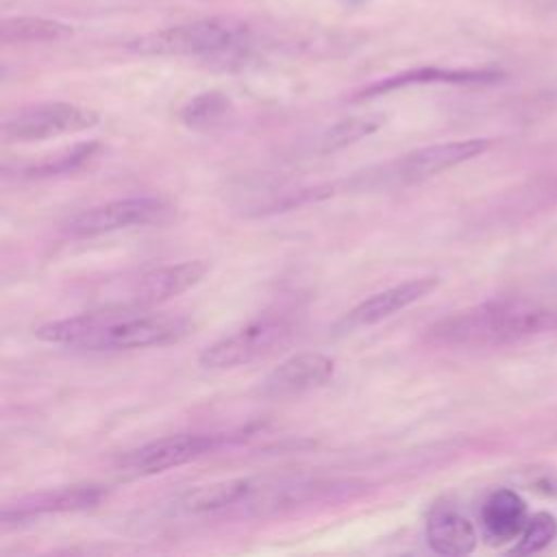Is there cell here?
I'll return each mask as SVG.
<instances>
[{
  "instance_id": "cell-15",
  "label": "cell",
  "mask_w": 557,
  "mask_h": 557,
  "mask_svg": "<svg viewBox=\"0 0 557 557\" xmlns=\"http://www.w3.org/2000/svg\"><path fill=\"white\" fill-rule=\"evenodd\" d=\"M529 522V509L524 498L513 490L492 492L481 507V529L487 542L505 544L520 537Z\"/></svg>"
},
{
  "instance_id": "cell-13",
  "label": "cell",
  "mask_w": 557,
  "mask_h": 557,
  "mask_svg": "<svg viewBox=\"0 0 557 557\" xmlns=\"http://www.w3.org/2000/svg\"><path fill=\"white\" fill-rule=\"evenodd\" d=\"M437 285H440L437 276H420V278H409V281H403L398 285H392L383 292H376V294L368 296L359 305H355L339 320L337 326L344 329V331L372 326V324H376L385 318H392L394 313L407 309L409 305L418 302L420 298L429 296Z\"/></svg>"
},
{
  "instance_id": "cell-1",
  "label": "cell",
  "mask_w": 557,
  "mask_h": 557,
  "mask_svg": "<svg viewBox=\"0 0 557 557\" xmlns=\"http://www.w3.org/2000/svg\"><path fill=\"white\" fill-rule=\"evenodd\" d=\"M187 331L189 320L183 315L152 311L150 307L122 305L46 322L35 329V337L78 350L117 352L168 346L185 337Z\"/></svg>"
},
{
  "instance_id": "cell-12",
  "label": "cell",
  "mask_w": 557,
  "mask_h": 557,
  "mask_svg": "<svg viewBox=\"0 0 557 557\" xmlns=\"http://www.w3.org/2000/svg\"><path fill=\"white\" fill-rule=\"evenodd\" d=\"M209 272V261L189 259L181 263H168L159 268H150L141 272L131 287V305L137 307H154L165 302L194 285H198Z\"/></svg>"
},
{
  "instance_id": "cell-7",
  "label": "cell",
  "mask_w": 557,
  "mask_h": 557,
  "mask_svg": "<svg viewBox=\"0 0 557 557\" xmlns=\"http://www.w3.org/2000/svg\"><path fill=\"white\" fill-rule=\"evenodd\" d=\"M226 442L220 433H181L168 435L148 444H141L133 450H126L117 457L115 470L122 476H150L183 463H189L207 453L218 450Z\"/></svg>"
},
{
  "instance_id": "cell-16",
  "label": "cell",
  "mask_w": 557,
  "mask_h": 557,
  "mask_svg": "<svg viewBox=\"0 0 557 557\" xmlns=\"http://www.w3.org/2000/svg\"><path fill=\"white\" fill-rule=\"evenodd\" d=\"M474 524L455 507L437 505L426 518V542L437 555L461 557L476 548Z\"/></svg>"
},
{
  "instance_id": "cell-8",
  "label": "cell",
  "mask_w": 557,
  "mask_h": 557,
  "mask_svg": "<svg viewBox=\"0 0 557 557\" xmlns=\"http://www.w3.org/2000/svg\"><path fill=\"white\" fill-rule=\"evenodd\" d=\"M172 213V205L163 198L154 196H133V198H120L104 205L89 207L76 215H72L63 231L72 237H96L107 235L115 231L159 224L168 220Z\"/></svg>"
},
{
  "instance_id": "cell-9",
  "label": "cell",
  "mask_w": 557,
  "mask_h": 557,
  "mask_svg": "<svg viewBox=\"0 0 557 557\" xmlns=\"http://www.w3.org/2000/svg\"><path fill=\"white\" fill-rule=\"evenodd\" d=\"M109 496V490L100 483H81L67 485L57 490H44L37 494H28L15 503H9L2 509V522H22L33 520L39 516L50 513H67V511H83L100 505Z\"/></svg>"
},
{
  "instance_id": "cell-2",
  "label": "cell",
  "mask_w": 557,
  "mask_h": 557,
  "mask_svg": "<svg viewBox=\"0 0 557 557\" xmlns=\"http://www.w3.org/2000/svg\"><path fill=\"white\" fill-rule=\"evenodd\" d=\"M557 331V311L527 298H496L442 318L429 339L448 348H494Z\"/></svg>"
},
{
  "instance_id": "cell-17",
  "label": "cell",
  "mask_w": 557,
  "mask_h": 557,
  "mask_svg": "<svg viewBox=\"0 0 557 557\" xmlns=\"http://www.w3.org/2000/svg\"><path fill=\"white\" fill-rule=\"evenodd\" d=\"M74 35L72 24L41 15H11L0 22L4 44H54Z\"/></svg>"
},
{
  "instance_id": "cell-6",
  "label": "cell",
  "mask_w": 557,
  "mask_h": 557,
  "mask_svg": "<svg viewBox=\"0 0 557 557\" xmlns=\"http://www.w3.org/2000/svg\"><path fill=\"white\" fill-rule=\"evenodd\" d=\"M96 124L98 113L94 109L63 100L37 102L13 111L2 122V139L7 144L44 141L59 135L81 133Z\"/></svg>"
},
{
  "instance_id": "cell-3",
  "label": "cell",
  "mask_w": 557,
  "mask_h": 557,
  "mask_svg": "<svg viewBox=\"0 0 557 557\" xmlns=\"http://www.w3.org/2000/svg\"><path fill=\"white\" fill-rule=\"evenodd\" d=\"M252 46V26L235 15H209L139 35L126 48L141 57H198L233 61Z\"/></svg>"
},
{
  "instance_id": "cell-22",
  "label": "cell",
  "mask_w": 557,
  "mask_h": 557,
  "mask_svg": "<svg viewBox=\"0 0 557 557\" xmlns=\"http://www.w3.org/2000/svg\"><path fill=\"white\" fill-rule=\"evenodd\" d=\"M346 7H359V4H366V2H370V0H342Z\"/></svg>"
},
{
  "instance_id": "cell-20",
  "label": "cell",
  "mask_w": 557,
  "mask_h": 557,
  "mask_svg": "<svg viewBox=\"0 0 557 557\" xmlns=\"http://www.w3.org/2000/svg\"><path fill=\"white\" fill-rule=\"evenodd\" d=\"M100 148L102 146L98 141H81V144H74L72 148H65L57 154L44 157L41 161L33 163V165H26L22 172L28 178H48V176L70 174V172L85 168L91 159H96Z\"/></svg>"
},
{
  "instance_id": "cell-14",
  "label": "cell",
  "mask_w": 557,
  "mask_h": 557,
  "mask_svg": "<svg viewBox=\"0 0 557 557\" xmlns=\"http://www.w3.org/2000/svg\"><path fill=\"white\" fill-rule=\"evenodd\" d=\"M265 483L257 479H228V481H215L209 485H200L196 490H189L178 500V507L185 513H218V511H246L250 500L261 492Z\"/></svg>"
},
{
  "instance_id": "cell-10",
  "label": "cell",
  "mask_w": 557,
  "mask_h": 557,
  "mask_svg": "<svg viewBox=\"0 0 557 557\" xmlns=\"http://www.w3.org/2000/svg\"><path fill=\"white\" fill-rule=\"evenodd\" d=\"M505 74L498 67H440V65H422L411 67L400 74L385 76L361 87L352 100L376 98L383 94H392L411 85H492L498 83Z\"/></svg>"
},
{
  "instance_id": "cell-18",
  "label": "cell",
  "mask_w": 557,
  "mask_h": 557,
  "mask_svg": "<svg viewBox=\"0 0 557 557\" xmlns=\"http://www.w3.org/2000/svg\"><path fill=\"white\" fill-rule=\"evenodd\" d=\"M385 120L387 117L383 113H359V115L342 117L318 137L315 150L320 154H329V152H337L346 146H352V144L366 139L368 135L376 133L379 128H383Z\"/></svg>"
},
{
  "instance_id": "cell-5",
  "label": "cell",
  "mask_w": 557,
  "mask_h": 557,
  "mask_svg": "<svg viewBox=\"0 0 557 557\" xmlns=\"http://www.w3.org/2000/svg\"><path fill=\"white\" fill-rule=\"evenodd\" d=\"M296 331V318L289 309H270L250 320L231 335L220 337L200 352V366L207 370H231L252 363L278 346Z\"/></svg>"
},
{
  "instance_id": "cell-11",
  "label": "cell",
  "mask_w": 557,
  "mask_h": 557,
  "mask_svg": "<svg viewBox=\"0 0 557 557\" xmlns=\"http://www.w3.org/2000/svg\"><path fill=\"white\" fill-rule=\"evenodd\" d=\"M335 361L322 352H298L281 361L261 383V394L268 398H289L322 387L331 381Z\"/></svg>"
},
{
  "instance_id": "cell-19",
  "label": "cell",
  "mask_w": 557,
  "mask_h": 557,
  "mask_svg": "<svg viewBox=\"0 0 557 557\" xmlns=\"http://www.w3.org/2000/svg\"><path fill=\"white\" fill-rule=\"evenodd\" d=\"M233 113V102L222 91H202L189 98L181 111L178 120L191 131H211L222 126Z\"/></svg>"
},
{
  "instance_id": "cell-21",
  "label": "cell",
  "mask_w": 557,
  "mask_h": 557,
  "mask_svg": "<svg viewBox=\"0 0 557 557\" xmlns=\"http://www.w3.org/2000/svg\"><path fill=\"white\" fill-rule=\"evenodd\" d=\"M557 537V518L548 511H537L529 516L527 527L522 529L516 546L511 548L513 555H533L548 548Z\"/></svg>"
},
{
  "instance_id": "cell-4",
  "label": "cell",
  "mask_w": 557,
  "mask_h": 557,
  "mask_svg": "<svg viewBox=\"0 0 557 557\" xmlns=\"http://www.w3.org/2000/svg\"><path fill=\"white\" fill-rule=\"evenodd\" d=\"M490 148H492V139H485V137L424 146L352 176L348 187L350 189H396V187L416 185L431 176H437L444 170L466 163Z\"/></svg>"
}]
</instances>
